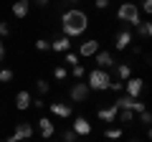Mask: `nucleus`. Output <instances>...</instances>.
<instances>
[{
  "label": "nucleus",
  "instance_id": "bb28decb",
  "mask_svg": "<svg viewBox=\"0 0 152 142\" xmlns=\"http://www.w3.org/2000/svg\"><path fill=\"white\" fill-rule=\"evenodd\" d=\"M53 76H56V79H58V81H64V79H66V76H69V71H66V69H64V66H56V69H53Z\"/></svg>",
  "mask_w": 152,
  "mask_h": 142
},
{
  "label": "nucleus",
  "instance_id": "9d476101",
  "mask_svg": "<svg viewBox=\"0 0 152 142\" xmlns=\"http://www.w3.org/2000/svg\"><path fill=\"white\" fill-rule=\"evenodd\" d=\"M38 132H41L43 140H51V137L56 135V124L48 119V117H41V119H38Z\"/></svg>",
  "mask_w": 152,
  "mask_h": 142
},
{
  "label": "nucleus",
  "instance_id": "2f4dec72",
  "mask_svg": "<svg viewBox=\"0 0 152 142\" xmlns=\"http://www.w3.org/2000/svg\"><path fill=\"white\" fill-rule=\"evenodd\" d=\"M142 10L150 15V13H152V0H142Z\"/></svg>",
  "mask_w": 152,
  "mask_h": 142
},
{
  "label": "nucleus",
  "instance_id": "aec40b11",
  "mask_svg": "<svg viewBox=\"0 0 152 142\" xmlns=\"http://www.w3.org/2000/svg\"><path fill=\"white\" fill-rule=\"evenodd\" d=\"M122 135H124V130H119V127H109V130H104V137H107V140H122Z\"/></svg>",
  "mask_w": 152,
  "mask_h": 142
},
{
  "label": "nucleus",
  "instance_id": "6ab92c4d",
  "mask_svg": "<svg viewBox=\"0 0 152 142\" xmlns=\"http://www.w3.org/2000/svg\"><path fill=\"white\" fill-rule=\"evenodd\" d=\"M132 76V66L129 64H117V81H127Z\"/></svg>",
  "mask_w": 152,
  "mask_h": 142
},
{
  "label": "nucleus",
  "instance_id": "412c9836",
  "mask_svg": "<svg viewBox=\"0 0 152 142\" xmlns=\"http://www.w3.org/2000/svg\"><path fill=\"white\" fill-rule=\"evenodd\" d=\"M137 31H140L142 38H150V36H152V26H150V20H142L140 26H137Z\"/></svg>",
  "mask_w": 152,
  "mask_h": 142
},
{
  "label": "nucleus",
  "instance_id": "4be33fe9",
  "mask_svg": "<svg viewBox=\"0 0 152 142\" xmlns=\"http://www.w3.org/2000/svg\"><path fill=\"white\" fill-rule=\"evenodd\" d=\"M15 79V71L13 69H0V84H8Z\"/></svg>",
  "mask_w": 152,
  "mask_h": 142
},
{
  "label": "nucleus",
  "instance_id": "72a5a7b5",
  "mask_svg": "<svg viewBox=\"0 0 152 142\" xmlns=\"http://www.w3.org/2000/svg\"><path fill=\"white\" fill-rule=\"evenodd\" d=\"M3 59H5V43H3V38H0V64H3Z\"/></svg>",
  "mask_w": 152,
  "mask_h": 142
},
{
  "label": "nucleus",
  "instance_id": "7ed1b4c3",
  "mask_svg": "<svg viewBox=\"0 0 152 142\" xmlns=\"http://www.w3.org/2000/svg\"><path fill=\"white\" fill-rule=\"evenodd\" d=\"M117 18H119L122 23H127V26H140V23H142L140 8H137L134 3H122L119 10H117Z\"/></svg>",
  "mask_w": 152,
  "mask_h": 142
},
{
  "label": "nucleus",
  "instance_id": "dca6fc26",
  "mask_svg": "<svg viewBox=\"0 0 152 142\" xmlns=\"http://www.w3.org/2000/svg\"><path fill=\"white\" fill-rule=\"evenodd\" d=\"M69 48H71V38H66V36L51 41V51H56V53H66Z\"/></svg>",
  "mask_w": 152,
  "mask_h": 142
},
{
  "label": "nucleus",
  "instance_id": "f704fd0d",
  "mask_svg": "<svg viewBox=\"0 0 152 142\" xmlns=\"http://www.w3.org/2000/svg\"><path fill=\"white\" fill-rule=\"evenodd\" d=\"M129 51H132L134 56H140V53H142V48H140V46H129Z\"/></svg>",
  "mask_w": 152,
  "mask_h": 142
},
{
  "label": "nucleus",
  "instance_id": "6e6552de",
  "mask_svg": "<svg viewBox=\"0 0 152 142\" xmlns=\"http://www.w3.org/2000/svg\"><path fill=\"white\" fill-rule=\"evenodd\" d=\"M48 112H51L53 117H61V119H69V117L74 114V109H71L69 102H53V104L48 107Z\"/></svg>",
  "mask_w": 152,
  "mask_h": 142
},
{
  "label": "nucleus",
  "instance_id": "e433bc0d",
  "mask_svg": "<svg viewBox=\"0 0 152 142\" xmlns=\"http://www.w3.org/2000/svg\"><path fill=\"white\" fill-rule=\"evenodd\" d=\"M76 3L79 0H64V5H71V8H76Z\"/></svg>",
  "mask_w": 152,
  "mask_h": 142
},
{
  "label": "nucleus",
  "instance_id": "473e14b6",
  "mask_svg": "<svg viewBox=\"0 0 152 142\" xmlns=\"http://www.w3.org/2000/svg\"><path fill=\"white\" fill-rule=\"evenodd\" d=\"M94 5H96L99 10H104V8H109V0H94Z\"/></svg>",
  "mask_w": 152,
  "mask_h": 142
},
{
  "label": "nucleus",
  "instance_id": "423d86ee",
  "mask_svg": "<svg viewBox=\"0 0 152 142\" xmlns=\"http://www.w3.org/2000/svg\"><path fill=\"white\" fill-rule=\"evenodd\" d=\"M142 89H145V81H142L140 76H129L124 81V91H127V97H132V99H140Z\"/></svg>",
  "mask_w": 152,
  "mask_h": 142
},
{
  "label": "nucleus",
  "instance_id": "20e7f679",
  "mask_svg": "<svg viewBox=\"0 0 152 142\" xmlns=\"http://www.w3.org/2000/svg\"><path fill=\"white\" fill-rule=\"evenodd\" d=\"M112 104L117 107V109H129V112H134V114H140V112L147 109V104H145V102H140V99H132V97H119V99H114Z\"/></svg>",
  "mask_w": 152,
  "mask_h": 142
},
{
  "label": "nucleus",
  "instance_id": "5701e85b",
  "mask_svg": "<svg viewBox=\"0 0 152 142\" xmlns=\"http://www.w3.org/2000/svg\"><path fill=\"white\" fill-rule=\"evenodd\" d=\"M71 76H74V79H86V69H84L81 64L71 66Z\"/></svg>",
  "mask_w": 152,
  "mask_h": 142
},
{
  "label": "nucleus",
  "instance_id": "f03ea898",
  "mask_svg": "<svg viewBox=\"0 0 152 142\" xmlns=\"http://www.w3.org/2000/svg\"><path fill=\"white\" fill-rule=\"evenodd\" d=\"M112 74L104 69H94V71H86V86L89 91H107L109 84H112Z\"/></svg>",
  "mask_w": 152,
  "mask_h": 142
},
{
  "label": "nucleus",
  "instance_id": "7c9ffc66",
  "mask_svg": "<svg viewBox=\"0 0 152 142\" xmlns=\"http://www.w3.org/2000/svg\"><path fill=\"white\" fill-rule=\"evenodd\" d=\"M5 36H10V26L8 23H0V38H5Z\"/></svg>",
  "mask_w": 152,
  "mask_h": 142
},
{
  "label": "nucleus",
  "instance_id": "c756f323",
  "mask_svg": "<svg viewBox=\"0 0 152 142\" xmlns=\"http://www.w3.org/2000/svg\"><path fill=\"white\" fill-rule=\"evenodd\" d=\"M109 89H112V91H124V81H112Z\"/></svg>",
  "mask_w": 152,
  "mask_h": 142
},
{
  "label": "nucleus",
  "instance_id": "9b49d317",
  "mask_svg": "<svg viewBox=\"0 0 152 142\" xmlns=\"http://www.w3.org/2000/svg\"><path fill=\"white\" fill-rule=\"evenodd\" d=\"M96 51H99V41H96V38H86L81 46H79V56H84V59L94 56Z\"/></svg>",
  "mask_w": 152,
  "mask_h": 142
},
{
  "label": "nucleus",
  "instance_id": "39448f33",
  "mask_svg": "<svg viewBox=\"0 0 152 142\" xmlns=\"http://www.w3.org/2000/svg\"><path fill=\"white\" fill-rule=\"evenodd\" d=\"M33 132H36V130H33L31 122H18L15 130H13V135L5 137V140H8V142H23V140H31Z\"/></svg>",
  "mask_w": 152,
  "mask_h": 142
},
{
  "label": "nucleus",
  "instance_id": "0eeeda50",
  "mask_svg": "<svg viewBox=\"0 0 152 142\" xmlns=\"http://www.w3.org/2000/svg\"><path fill=\"white\" fill-rule=\"evenodd\" d=\"M69 97H71V102H76V104L86 102V99H89V86H86V81H76L74 86H71Z\"/></svg>",
  "mask_w": 152,
  "mask_h": 142
},
{
  "label": "nucleus",
  "instance_id": "ddd939ff",
  "mask_svg": "<svg viewBox=\"0 0 152 142\" xmlns=\"http://www.w3.org/2000/svg\"><path fill=\"white\" fill-rule=\"evenodd\" d=\"M96 66L99 69H112V66H117V61H114V56L109 53V51H96Z\"/></svg>",
  "mask_w": 152,
  "mask_h": 142
},
{
  "label": "nucleus",
  "instance_id": "a211bd4d",
  "mask_svg": "<svg viewBox=\"0 0 152 142\" xmlns=\"http://www.w3.org/2000/svg\"><path fill=\"white\" fill-rule=\"evenodd\" d=\"M134 112H129V109H119V112H117V119H119L122 122V124H124V127H132V124H134Z\"/></svg>",
  "mask_w": 152,
  "mask_h": 142
},
{
  "label": "nucleus",
  "instance_id": "f257e3e1",
  "mask_svg": "<svg viewBox=\"0 0 152 142\" xmlns=\"http://www.w3.org/2000/svg\"><path fill=\"white\" fill-rule=\"evenodd\" d=\"M61 28H64V36H66V38H76V36L86 33L89 15L84 10H79V8H69V10L61 15Z\"/></svg>",
  "mask_w": 152,
  "mask_h": 142
},
{
  "label": "nucleus",
  "instance_id": "2eb2a0df",
  "mask_svg": "<svg viewBox=\"0 0 152 142\" xmlns=\"http://www.w3.org/2000/svg\"><path fill=\"white\" fill-rule=\"evenodd\" d=\"M31 13V0H15L13 3V15L15 18H26Z\"/></svg>",
  "mask_w": 152,
  "mask_h": 142
},
{
  "label": "nucleus",
  "instance_id": "1a4fd4ad",
  "mask_svg": "<svg viewBox=\"0 0 152 142\" xmlns=\"http://www.w3.org/2000/svg\"><path fill=\"white\" fill-rule=\"evenodd\" d=\"M114 46H117V51H127L132 46V31L129 28H122V31L114 36Z\"/></svg>",
  "mask_w": 152,
  "mask_h": 142
},
{
  "label": "nucleus",
  "instance_id": "58836bf2",
  "mask_svg": "<svg viewBox=\"0 0 152 142\" xmlns=\"http://www.w3.org/2000/svg\"><path fill=\"white\" fill-rule=\"evenodd\" d=\"M0 142H8V140H0Z\"/></svg>",
  "mask_w": 152,
  "mask_h": 142
},
{
  "label": "nucleus",
  "instance_id": "c85d7f7f",
  "mask_svg": "<svg viewBox=\"0 0 152 142\" xmlns=\"http://www.w3.org/2000/svg\"><path fill=\"white\" fill-rule=\"evenodd\" d=\"M66 64H69V66H76V64H79V56L71 53V51H66Z\"/></svg>",
  "mask_w": 152,
  "mask_h": 142
},
{
  "label": "nucleus",
  "instance_id": "cd10ccee",
  "mask_svg": "<svg viewBox=\"0 0 152 142\" xmlns=\"http://www.w3.org/2000/svg\"><path fill=\"white\" fill-rule=\"evenodd\" d=\"M36 48H38V51H51V43H48L46 38H38V41H36Z\"/></svg>",
  "mask_w": 152,
  "mask_h": 142
},
{
  "label": "nucleus",
  "instance_id": "4468645a",
  "mask_svg": "<svg viewBox=\"0 0 152 142\" xmlns=\"http://www.w3.org/2000/svg\"><path fill=\"white\" fill-rule=\"evenodd\" d=\"M71 130H74L79 137L91 135V124H89V119H86V117H76V122H74V127H71Z\"/></svg>",
  "mask_w": 152,
  "mask_h": 142
},
{
  "label": "nucleus",
  "instance_id": "b1692460",
  "mask_svg": "<svg viewBox=\"0 0 152 142\" xmlns=\"http://www.w3.org/2000/svg\"><path fill=\"white\" fill-rule=\"evenodd\" d=\"M36 89H38V94H41V97H46V94H48V89H51V84L46 81V79H38V81H36Z\"/></svg>",
  "mask_w": 152,
  "mask_h": 142
},
{
  "label": "nucleus",
  "instance_id": "4c0bfd02",
  "mask_svg": "<svg viewBox=\"0 0 152 142\" xmlns=\"http://www.w3.org/2000/svg\"><path fill=\"white\" fill-rule=\"evenodd\" d=\"M129 142H140V140H137V137H134V140H129Z\"/></svg>",
  "mask_w": 152,
  "mask_h": 142
},
{
  "label": "nucleus",
  "instance_id": "f3484780",
  "mask_svg": "<svg viewBox=\"0 0 152 142\" xmlns=\"http://www.w3.org/2000/svg\"><path fill=\"white\" fill-rule=\"evenodd\" d=\"M117 112H119V109L112 104V107H104V109H99L96 117H99L102 122H117Z\"/></svg>",
  "mask_w": 152,
  "mask_h": 142
},
{
  "label": "nucleus",
  "instance_id": "a878e982",
  "mask_svg": "<svg viewBox=\"0 0 152 142\" xmlns=\"http://www.w3.org/2000/svg\"><path fill=\"white\" fill-rule=\"evenodd\" d=\"M61 140L64 142H79V135L74 130H66V132H61Z\"/></svg>",
  "mask_w": 152,
  "mask_h": 142
},
{
  "label": "nucleus",
  "instance_id": "c9c22d12",
  "mask_svg": "<svg viewBox=\"0 0 152 142\" xmlns=\"http://www.w3.org/2000/svg\"><path fill=\"white\" fill-rule=\"evenodd\" d=\"M48 3H51V0H36V5H38V8H46Z\"/></svg>",
  "mask_w": 152,
  "mask_h": 142
},
{
  "label": "nucleus",
  "instance_id": "f8f14e48",
  "mask_svg": "<svg viewBox=\"0 0 152 142\" xmlns=\"http://www.w3.org/2000/svg\"><path fill=\"white\" fill-rule=\"evenodd\" d=\"M31 102H33V94H31V91H26V89L15 94V109H20V112L31 109Z\"/></svg>",
  "mask_w": 152,
  "mask_h": 142
},
{
  "label": "nucleus",
  "instance_id": "393cba45",
  "mask_svg": "<svg viewBox=\"0 0 152 142\" xmlns=\"http://www.w3.org/2000/svg\"><path fill=\"white\" fill-rule=\"evenodd\" d=\"M140 124L145 127V130H147V127L152 124V114H150V109H145V112H140Z\"/></svg>",
  "mask_w": 152,
  "mask_h": 142
}]
</instances>
